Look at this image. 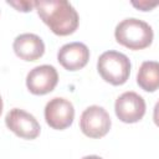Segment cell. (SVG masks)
<instances>
[{
	"mask_svg": "<svg viewBox=\"0 0 159 159\" xmlns=\"http://www.w3.org/2000/svg\"><path fill=\"white\" fill-rule=\"evenodd\" d=\"M35 7L40 19L55 35L67 36L78 27V14L66 0H40L36 1Z\"/></svg>",
	"mask_w": 159,
	"mask_h": 159,
	"instance_id": "6da1fadb",
	"label": "cell"
},
{
	"mask_svg": "<svg viewBox=\"0 0 159 159\" xmlns=\"http://www.w3.org/2000/svg\"><path fill=\"white\" fill-rule=\"evenodd\" d=\"M114 37L118 43L129 50H143L152 43L154 34L152 26L145 21L128 17L116 26Z\"/></svg>",
	"mask_w": 159,
	"mask_h": 159,
	"instance_id": "7a4b0ae2",
	"label": "cell"
},
{
	"mask_svg": "<svg viewBox=\"0 0 159 159\" xmlns=\"http://www.w3.org/2000/svg\"><path fill=\"white\" fill-rule=\"evenodd\" d=\"M97 70L106 82L113 86H120L129 78L130 61L124 53L109 50L98 57Z\"/></svg>",
	"mask_w": 159,
	"mask_h": 159,
	"instance_id": "3957f363",
	"label": "cell"
},
{
	"mask_svg": "<svg viewBox=\"0 0 159 159\" xmlns=\"http://www.w3.org/2000/svg\"><path fill=\"white\" fill-rule=\"evenodd\" d=\"M111 125V117L108 112L101 106L87 107L80 118V128L82 133L94 139L104 137L109 132Z\"/></svg>",
	"mask_w": 159,
	"mask_h": 159,
	"instance_id": "277c9868",
	"label": "cell"
},
{
	"mask_svg": "<svg viewBox=\"0 0 159 159\" xmlns=\"http://www.w3.org/2000/svg\"><path fill=\"white\" fill-rule=\"evenodd\" d=\"M5 124L11 132L24 139H35L39 137L41 130L37 119L29 112L20 108H12L6 113Z\"/></svg>",
	"mask_w": 159,
	"mask_h": 159,
	"instance_id": "5b68a950",
	"label": "cell"
},
{
	"mask_svg": "<svg viewBox=\"0 0 159 159\" xmlns=\"http://www.w3.org/2000/svg\"><path fill=\"white\" fill-rule=\"evenodd\" d=\"M75 119L73 104L62 97H55L46 103L45 120L46 123L57 130L68 128Z\"/></svg>",
	"mask_w": 159,
	"mask_h": 159,
	"instance_id": "8992f818",
	"label": "cell"
},
{
	"mask_svg": "<svg viewBox=\"0 0 159 159\" xmlns=\"http://www.w3.org/2000/svg\"><path fill=\"white\" fill-rule=\"evenodd\" d=\"M145 101L133 91L122 93L114 103V111L119 120L124 123L139 122L145 114Z\"/></svg>",
	"mask_w": 159,
	"mask_h": 159,
	"instance_id": "52a82bcc",
	"label": "cell"
},
{
	"mask_svg": "<svg viewBox=\"0 0 159 159\" xmlns=\"http://www.w3.org/2000/svg\"><path fill=\"white\" fill-rule=\"evenodd\" d=\"M58 82L57 70L51 65H41L34 67L26 76L27 89L36 96L47 94L55 89Z\"/></svg>",
	"mask_w": 159,
	"mask_h": 159,
	"instance_id": "ba28073f",
	"label": "cell"
},
{
	"mask_svg": "<svg viewBox=\"0 0 159 159\" xmlns=\"http://www.w3.org/2000/svg\"><path fill=\"white\" fill-rule=\"evenodd\" d=\"M89 60V50L82 42H70L63 45L57 52V61L67 71L83 68Z\"/></svg>",
	"mask_w": 159,
	"mask_h": 159,
	"instance_id": "9c48e42d",
	"label": "cell"
},
{
	"mask_svg": "<svg viewBox=\"0 0 159 159\" xmlns=\"http://www.w3.org/2000/svg\"><path fill=\"white\" fill-rule=\"evenodd\" d=\"M12 48L16 56L24 61H36L45 53V43L42 39L30 32L16 36Z\"/></svg>",
	"mask_w": 159,
	"mask_h": 159,
	"instance_id": "30bf717a",
	"label": "cell"
},
{
	"mask_svg": "<svg viewBox=\"0 0 159 159\" xmlns=\"http://www.w3.org/2000/svg\"><path fill=\"white\" fill-rule=\"evenodd\" d=\"M137 83L142 89L147 92L157 91L159 88V62H143L137 73Z\"/></svg>",
	"mask_w": 159,
	"mask_h": 159,
	"instance_id": "8fae6325",
	"label": "cell"
},
{
	"mask_svg": "<svg viewBox=\"0 0 159 159\" xmlns=\"http://www.w3.org/2000/svg\"><path fill=\"white\" fill-rule=\"evenodd\" d=\"M7 4H10L11 6H14L15 9H17L19 11H22V12L31 11V9L36 6V1H25V0H21V1H7Z\"/></svg>",
	"mask_w": 159,
	"mask_h": 159,
	"instance_id": "7c38bea8",
	"label": "cell"
},
{
	"mask_svg": "<svg viewBox=\"0 0 159 159\" xmlns=\"http://www.w3.org/2000/svg\"><path fill=\"white\" fill-rule=\"evenodd\" d=\"M132 5L142 11H149L157 5H159V1H148V0H139V1H132Z\"/></svg>",
	"mask_w": 159,
	"mask_h": 159,
	"instance_id": "4fadbf2b",
	"label": "cell"
},
{
	"mask_svg": "<svg viewBox=\"0 0 159 159\" xmlns=\"http://www.w3.org/2000/svg\"><path fill=\"white\" fill-rule=\"evenodd\" d=\"M153 120L155 123V125L159 127V101L155 103L154 106V111H153Z\"/></svg>",
	"mask_w": 159,
	"mask_h": 159,
	"instance_id": "5bb4252c",
	"label": "cell"
},
{
	"mask_svg": "<svg viewBox=\"0 0 159 159\" xmlns=\"http://www.w3.org/2000/svg\"><path fill=\"white\" fill-rule=\"evenodd\" d=\"M82 159H103V158H101V157H98V155H86V157H83Z\"/></svg>",
	"mask_w": 159,
	"mask_h": 159,
	"instance_id": "9a60e30c",
	"label": "cell"
}]
</instances>
